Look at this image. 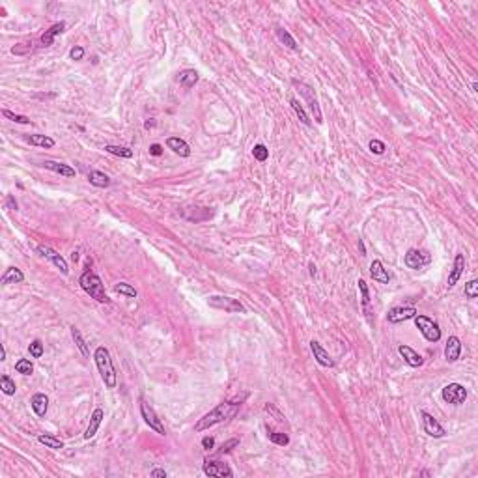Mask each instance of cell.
<instances>
[{"mask_svg":"<svg viewBox=\"0 0 478 478\" xmlns=\"http://www.w3.org/2000/svg\"><path fill=\"white\" fill-rule=\"evenodd\" d=\"M239 405H241V402L218 403L213 411H210L208 415H204V417L194 424V432H204V430H210L211 426H215V424H220V422L230 420L235 413L239 411Z\"/></svg>","mask_w":478,"mask_h":478,"instance_id":"obj_1","label":"cell"},{"mask_svg":"<svg viewBox=\"0 0 478 478\" xmlns=\"http://www.w3.org/2000/svg\"><path fill=\"white\" fill-rule=\"evenodd\" d=\"M93 359H95V364H97V370H99L103 383L109 387V389H114L118 383V378H116V370H114V364H112L109 349L105 346H99L93 351Z\"/></svg>","mask_w":478,"mask_h":478,"instance_id":"obj_2","label":"cell"},{"mask_svg":"<svg viewBox=\"0 0 478 478\" xmlns=\"http://www.w3.org/2000/svg\"><path fill=\"white\" fill-rule=\"evenodd\" d=\"M79 284H81V288H83L86 294L90 295V297H93L97 303H109V295L105 292V286H103L101 278L95 273L86 271L83 277H81V280H79Z\"/></svg>","mask_w":478,"mask_h":478,"instance_id":"obj_3","label":"cell"},{"mask_svg":"<svg viewBox=\"0 0 478 478\" xmlns=\"http://www.w3.org/2000/svg\"><path fill=\"white\" fill-rule=\"evenodd\" d=\"M292 84L297 88V92L301 93L303 99L308 103V109H310L312 116H314V120H316V124H323V116H321V109H319V103H318V97H316L314 88L304 83H299V81H294Z\"/></svg>","mask_w":478,"mask_h":478,"instance_id":"obj_4","label":"cell"},{"mask_svg":"<svg viewBox=\"0 0 478 478\" xmlns=\"http://www.w3.org/2000/svg\"><path fill=\"white\" fill-rule=\"evenodd\" d=\"M208 304L211 308H218V310L230 312V314H243L245 312V306L241 303L234 297H226V295H211L208 299Z\"/></svg>","mask_w":478,"mask_h":478,"instance_id":"obj_5","label":"cell"},{"mask_svg":"<svg viewBox=\"0 0 478 478\" xmlns=\"http://www.w3.org/2000/svg\"><path fill=\"white\" fill-rule=\"evenodd\" d=\"M413 319H415V325L419 327V331L428 342H439L441 340V329L434 319H430L428 316H419V314Z\"/></svg>","mask_w":478,"mask_h":478,"instance_id":"obj_6","label":"cell"},{"mask_svg":"<svg viewBox=\"0 0 478 478\" xmlns=\"http://www.w3.org/2000/svg\"><path fill=\"white\" fill-rule=\"evenodd\" d=\"M441 396L446 403H452V405H462L467 400V389L460 383H448L443 387Z\"/></svg>","mask_w":478,"mask_h":478,"instance_id":"obj_7","label":"cell"},{"mask_svg":"<svg viewBox=\"0 0 478 478\" xmlns=\"http://www.w3.org/2000/svg\"><path fill=\"white\" fill-rule=\"evenodd\" d=\"M140 415H142L144 422H146L151 430H155L159 435H165V434H167V432H165V426H163V422H161V419L155 415V411H153L144 400H140Z\"/></svg>","mask_w":478,"mask_h":478,"instance_id":"obj_8","label":"cell"},{"mask_svg":"<svg viewBox=\"0 0 478 478\" xmlns=\"http://www.w3.org/2000/svg\"><path fill=\"white\" fill-rule=\"evenodd\" d=\"M202 471H204V475H208V477H226V478L234 477V471L230 469L226 463L215 462V460H206Z\"/></svg>","mask_w":478,"mask_h":478,"instance_id":"obj_9","label":"cell"},{"mask_svg":"<svg viewBox=\"0 0 478 478\" xmlns=\"http://www.w3.org/2000/svg\"><path fill=\"white\" fill-rule=\"evenodd\" d=\"M405 265L409 269H422L426 263L430 261V256L424 251H419V249H409L407 254H405Z\"/></svg>","mask_w":478,"mask_h":478,"instance_id":"obj_10","label":"cell"},{"mask_svg":"<svg viewBox=\"0 0 478 478\" xmlns=\"http://www.w3.org/2000/svg\"><path fill=\"white\" fill-rule=\"evenodd\" d=\"M38 252H40L42 256H45V258H49V260L60 269V273H62V275H67V273H69L67 261L64 260V258H62V256H60V254L54 251V249H50V247H47V245H40V247H38Z\"/></svg>","mask_w":478,"mask_h":478,"instance_id":"obj_11","label":"cell"},{"mask_svg":"<svg viewBox=\"0 0 478 478\" xmlns=\"http://www.w3.org/2000/svg\"><path fill=\"white\" fill-rule=\"evenodd\" d=\"M415 316H417V310L413 306H394L387 314V321L389 323H400L405 319H413Z\"/></svg>","mask_w":478,"mask_h":478,"instance_id":"obj_12","label":"cell"},{"mask_svg":"<svg viewBox=\"0 0 478 478\" xmlns=\"http://www.w3.org/2000/svg\"><path fill=\"white\" fill-rule=\"evenodd\" d=\"M420 417H422V422H424V432L428 434L430 437H435V439H439V437H443L445 435V428L437 422L430 413H426V411H422L420 413Z\"/></svg>","mask_w":478,"mask_h":478,"instance_id":"obj_13","label":"cell"},{"mask_svg":"<svg viewBox=\"0 0 478 478\" xmlns=\"http://www.w3.org/2000/svg\"><path fill=\"white\" fill-rule=\"evenodd\" d=\"M462 355V340L458 336H450L445 346V359L448 362H456Z\"/></svg>","mask_w":478,"mask_h":478,"instance_id":"obj_14","label":"cell"},{"mask_svg":"<svg viewBox=\"0 0 478 478\" xmlns=\"http://www.w3.org/2000/svg\"><path fill=\"white\" fill-rule=\"evenodd\" d=\"M310 349H312V353H314V359L318 361V364L325 366V368H333V366H335V361H333V359H331V355H329V353L325 351L323 348H321V344H319V342L312 340Z\"/></svg>","mask_w":478,"mask_h":478,"instance_id":"obj_15","label":"cell"},{"mask_svg":"<svg viewBox=\"0 0 478 478\" xmlns=\"http://www.w3.org/2000/svg\"><path fill=\"white\" fill-rule=\"evenodd\" d=\"M463 269H465V258H463V254H456L452 271H450V275H448V282H446V286H448V288H454V286L458 284V280H460V278H462V275H463Z\"/></svg>","mask_w":478,"mask_h":478,"instance_id":"obj_16","label":"cell"},{"mask_svg":"<svg viewBox=\"0 0 478 478\" xmlns=\"http://www.w3.org/2000/svg\"><path fill=\"white\" fill-rule=\"evenodd\" d=\"M398 353L403 357V361L407 362L409 366H413V368H419V366H422V362H424V359H422V355H419V353L415 351L413 348H409V346H400L398 348Z\"/></svg>","mask_w":478,"mask_h":478,"instance_id":"obj_17","label":"cell"},{"mask_svg":"<svg viewBox=\"0 0 478 478\" xmlns=\"http://www.w3.org/2000/svg\"><path fill=\"white\" fill-rule=\"evenodd\" d=\"M370 277L374 278L379 284H389L391 282V275L387 273V269L383 267V263L379 260H374L370 263Z\"/></svg>","mask_w":478,"mask_h":478,"instance_id":"obj_18","label":"cell"},{"mask_svg":"<svg viewBox=\"0 0 478 478\" xmlns=\"http://www.w3.org/2000/svg\"><path fill=\"white\" fill-rule=\"evenodd\" d=\"M103 419H105V411H103L101 407H97V409L92 413V417H90V424H88V428H86V432H84V439H92V437L97 434V430H99L101 420Z\"/></svg>","mask_w":478,"mask_h":478,"instance_id":"obj_19","label":"cell"},{"mask_svg":"<svg viewBox=\"0 0 478 478\" xmlns=\"http://www.w3.org/2000/svg\"><path fill=\"white\" fill-rule=\"evenodd\" d=\"M167 146H168V150H172L174 153L181 155V157H189V155H191L189 144L185 142L183 138H179V136H170V138L167 140Z\"/></svg>","mask_w":478,"mask_h":478,"instance_id":"obj_20","label":"cell"},{"mask_svg":"<svg viewBox=\"0 0 478 478\" xmlns=\"http://www.w3.org/2000/svg\"><path fill=\"white\" fill-rule=\"evenodd\" d=\"M30 405H32L34 413H36L38 417H45V415H47V409H49V398H47L45 394H42V392H38V394L32 396Z\"/></svg>","mask_w":478,"mask_h":478,"instance_id":"obj_21","label":"cell"},{"mask_svg":"<svg viewBox=\"0 0 478 478\" xmlns=\"http://www.w3.org/2000/svg\"><path fill=\"white\" fill-rule=\"evenodd\" d=\"M43 167L49 168V170H52V172H56V174H60V176L75 177V168H71L69 165H64V163H56V161H45V163H43Z\"/></svg>","mask_w":478,"mask_h":478,"instance_id":"obj_22","label":"cell"},{"mask_svg":"<svg viewBox=\"0 0 478 478\" xmlns=\"http://www.w3.org/2000/svg\"><path fill=\"white\" fill-rule=\"evenodd\" d=\"M25 280V273L21 271L19 267H9L6 269V273L2 275V278H0V282H2V286H8V284H19V282H23Z\"/></svg>","mask_w":478,"mask_h":478,"instance_id":"obj_23","label":"cell"},{"mask_svg":"<svg viewBox=\"0 0 478 478\" xmlns=\"http://www.w3.org/2000/svg\"><path fill=\"white\" fill-rule=\"evenodd\" d=\"M177 83L181 84L185 90H189V88H193L194 84L198 83V73H196L194 69H185V71H181L179 77H177Z\"/></svg>","mask_w":478,"mask_h":478,"instance_id":"obj_24","label":"cell"},{"mask_svg":"<svg viewBox=\"0 0 478 478\" xmlns=\"http://www.w3.org/2000/svg\"><path fill=\"white\" fill-rule=\"evenodd\" d=\"M64 28H66V25L64 23H56V25H52L47 30V32L43 34L42 36V43H43V47H49V45H52V42H54V38L58 36V34H62L64 32Z\"/></svg>","mask_w":478,"mask_h":478,"instance_id":"obj_25","label":"cell"},{"mask_svg":"<svg viewBox=\"0 0 478 478\" xmlns=\"http://www.w3.org/2000/svg\"><path fill=\"white\" fill-rule=\"evenodd\" d=\"M88 179H90V183H92L93 187H99V189H105V187H109L110 185V177L107 176V174L99 172V170H92V172L88 174Z\"/></svg>","mask_w":478,"mask_h":478,"instance_id":"obj_26","label":"cell"},{"mask_svg":"<svg viewBox=\"0 0 478 478\" xmlns=\"http://www.w3.org/2000/svg\"><path fill=\"white\" fill-rule=\"evenodd\" d=\"M26 140L32 146H40V148H52L54 146V140L47 134H28Z\"/></svg>","mask_w":478,"mask_h":478,"instance_id":"obj_27","label":"cell"},{"mask_svg":"<svg viewBox=\"0 0 478 478\" xmlns=\"http://www.w3.org/2000/svg\"><path fill=\"white\" fill-rule=\"evenodd\" d=\"M38 441H40L42 445L47 446V448H52V450H60V448H64V441H60L58 437L49 435V434L40 435V437H38Z\"/></svg>","mask_w":478,"mask_h":478,"instance_id":"obj_28","label":"cell"},{"mask_svg":"<svg viewBox=\"0 0 478 478\" xmlns=\"http://www.w3.org/2000/svg\"><path fill=\"white\" fill-rule=\"evenodd\" d=\"M71 336H73V340H75V344H77V348L81 349V353H83L84 357H90V349H88V346H86V342H84V338H83V335H81V331L73 325L71 327Z\"/></svg>","mask_w":478,"mask_h":478,"instance_id":"obj_29","label":"cell"},{"mask_svg":"<svg viewBox=\"0 0 478 478\" xmlns=\"http://www.w3.org/2000/svg\"><path fill=\"white\" fill-rule=\"evenodd\" d=\"M277 38L280 40V42L284 43L288 49L292 50H297V42L294 40V36L288 32V30H284V28H278L277 30Z\"/></svg>","mask_w":478,"mask_h":478,"instance_id":"obj_30","label":"cell"},{"mask_svg":"<svg viewBox=\"0 0 478 478\" xmlns=\"http://www.w3.org/2000/svg\"><path fill=\"white\" fill-rule=\"evenodd\" d=\"M357 284H359V290H361V303H362V308H364V312L370 316V292H368V286H366V282L362 280V278H359L357 280Z\"/></svg>","mask_w":478,"mask_h":478,"instance_id":"obj_31","label":"cell"},{"mask_svg":"<svg viewBox=\"0 0 478 478\" xmlns=\"http://www.w3.org/2000/svg\"><path fill=\"white\" fill-rule=\"evenodd\" d=\"M105 151H109L112 155L124 157V159H131L133 157V150H129L126 146H105Z\"/></svg>","mask_w":478,"mask_h":478,"instance_id":"obj_32","label":"cell"},{"mask_svg":"<svg viewBox=\"0 0 478 478\" xmlns=\"http://www.w3.org/2000/svg\"><path fill=\"white\" fill-rule=\"evenodd\" d=\"M290 105H292V109L295 110V114L299 116V120H301L304 126H312V120L308 116H306V112H304V109H303L301 105H299V101L295 99V97H292V99H290Z\"/></svg>","mask_w":478,"mask_h":478,"instance_id":"obj_33","label":"cell"},{"mask_svg":"<svg viewBox=\"0 0 478 478\" xmlns=\"http://www.w3.org/2000/svg\"><path fill=\"white\" fill-rule=\"evenodd\" d=\"M0 389L6 396H13L15 394V381L9 378V376H2L0 378Z\"/></svg>","mask_w":478,"mask_h":478,"instance_id":"obj_34","label":"cell"},{"mask_svg":"<svg viewBox=\"0 0 478 478\" xmlns=\"http://www.w3.org/2000/svg\"><path fill=\"white\" fill-rule=\"evenodd\" d=\"M15 370L19 372V374H23V376H30L34 372V364L28 359H19V361L15 362Z\"/></svg>","mask_w":478,"mask_h":478,"instance_id":"obj_35","label":"cell"},{"mask_svg":"<svg viewBox=\"0 0 478 478\" xmlns=\"http://www.w3.org/2000/svg\"><path fill=\"white\" fill-rule=\"evenodd\" d=\"M267 435H269V441L275 443V445L286 446L290 443V437L286 435V434H282V432H269Z\"/></svg>","mask_w":478,"mask_h":478,"instance_id":"obj_36","label":"cell"},{"mask_svg":"<svg viewBox=\"0 0 478 478\" xmlns=\"http://www.w3.org/2000/svg\"><path fill=\"white\" fill-rule=\"evenodd\" d=\"M114 292L122 295H127V297H136V290L131 284H127V282H118L114 286Z\"/></svg>","mask_w":478,"mask_h":478,"instance_id":"obj_37","label":"cell"},{"mask_svg":"<svg viewBox=\"0 0 478 478\" xmlns=\"http://www.w3.org/2000/svg\"><path fill=\"white\" fill-rule=\"evenodd\" d=\"M252 155H254V159L256 161L263 163V161H267V157H269V150L263 146V144H256L254 150H252Z\"/></svg>","mask_w":478,"mask_h":478,"instance_id":"obj_38","label":"cell"},{"mask_svg":"<svg viewBox=\"0 0 478 478\" xmlns=\"http://www.w3.org/2000/svg\"><path fill=\"white\" fill-rule=\"evenodd\" d=\"M237 445H239V439H228L226 443H222V445H220V448L217 450V456H222V454H230Z\"/></svg>","mask_w":478,"mask_h":478,"instance_id":"obj_39","label":"cell"},{"mask_svg":"<svg viewBox=\"0 0 478 478\" xmlns=\"http://www.w3.org/2000/svg\"><path fill=\"white\" fill-rule=\"evenodd\" d=\"M2 114L8 118V120H11V122H15V124H30V118L23 116V114H15L11 110H2Z\"/></svg>","mask_w":478,"mask_h":478,"instance_id":"obj_40","label":"cell"},{"mask_svg":"<svg viewBox=\"0 0 478 478\" xmlns=\"http://www.w3.org/2000/svg\"><path fill=\"white\" fill-rule=\"evenodd\" d=\"M368 148L372 153H376V155H381V153H385V144L381 142V140H378V138H372L368 144Z\"/></svg>","mask_w":478,"mask_h":478,"instance_id":"obj_41","label":"cell"},{"mask_svg":"<svg viewBox=\"0 0 478 478\" xmlns=\"http://www.w3.org/2000/svg\"><path fill=\"white\" fill-rule=\"evenodd\" d=\"M28 351H30V355H32L34 359H40L43 355V344L40 340H34L32 344L28 346Z\"/></svg>","mask_w":478,"mask_h":478,"instance_id":"obj_42","label":"cell"},{"mask_svg":"<svg viewBox=\"0 0 478 478\" xmlns=\"http://www.w3.org/2000/svg\"><path fill=\"white\" fill-rule=\"evenodd\" d=\"M465 295L469 297V299H475L478 295V280H469L467 284H465Z\"/></svg>","mask_w":478,"mask_h":478,"instance_id":"obj_43","label":"cell"},{"mask_svg":"<svg viewBox=\"0 0 478 478\" xmlns=\"http://www.w3.org/2000/svg\"><path fill=\"white\" fill-rule=\"evenodd\" d=\"M69 56H71V60H83L84 49L81 45H77V47H73V49L69 50Z\"/></svg>","mask_w":478,"mask_h":478,"instance_id":"obj_44","label":"cell"},{"mask_svg":"<svg viewBox=\"0 0 478 478\" xmlns=\"http://www.w3.org/2000/svg\"><path fill=\"white\" fill-rule=\"evenodd\" d=\"M202 446H204L206 450H211V448L215 446V439H213V437H210V435H206L204 439H202Z\"/></svg>","mask_w":478,"mask_h":478,"instance_id":"obj_45","label":"cell"},{"mask_svg":"<svg viewBox=\"0 0 478 478\" xmlns=\"http://www.w3.org/2000/svg\"><path fill=\"white\" fill-rule=\"evenodd\" d=\"M150 153H151V155H155V157H159L161 153H163V146H161V144H151Z\"/></svg>","mask_w":478,"mask_h":478,"instance_id":"obj_46","label":"cell"},{"mask_svg":"<svg viewBox=\"0 0 478 478\" xmlns=\"http://www.w3.org/2000/svg\"><path fill=\"white\" fill-rule=\"evenodd\" d=\"M150 477H153V478H167V471H165V469H153L150 473Z\"/></svg>","mask_w":478,"mask_h":478,"instance_id":"obj_47","label":"cell"},{"mask_svg":"<svg viewBox=\"0 0 478 478\" xmlns=\"http://www.w3.org/2000/svg\"><path fill=\"white\" fill-rule=\"evenodd\" d=\"M6 204H8V208H9V210L17 211V202L13 200V196H11V194H9L8 198H6Z\"/></svg>","mask_w":478,"mask_h":478,"instance_id":"obj_48","label":"cell"},{"mask_svg":"<svg viewBox=\"0 0 478 478\" xmlns=\"http://www.w3.org/2000/svg\"><path fill=\"white\" fill-rule=\"evenodd\" d=\"M0 361H6V348H0Z\"/></svg>","mask_w":478,"mask_h":478,"instance_id":"obj_49","label":"cell"},{"mask_svg":"<svg viewBox=\"0 0 478 478\" xmlns=\"http://www.w3.org/2000/svg\"><path fill=\"white\" fill-rule=\"evenodd\" d=\"M310 275H312V277L316 275V265H314V263H310Z\"/></svg>","mask_w":478,"mask_h":478,"instance_id":"obj_50","label":"cell"}]
</instances>
